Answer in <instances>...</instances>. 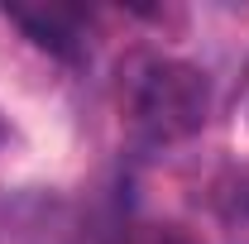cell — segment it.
<instances>
[{
    "instance_id": "2",
    "label": "cell",
    "mask_w": 249,
    "mask_h": 244,
    "mask_svg": "<svg viewBox=\"0 0 249 244\" xmlns=\"http://www.w3.org/2000/svg\"><path fill=\"white\" fill-rule=\"evenodd\" d=\"M15 19L34 34V43H43V48H53V53H72L77 48V15H62V10H15Z\"/></svg>"
},
{
    "instance_id": "1",
    "label": "cell",
    "mask_w": 249,
    "mask_h": 244,
    "mask_svg": "<svg viewBox=\"0 0 249 244\" xmlns=\"http://www.w3.org/2000/svg\"><path fill=\"white\" fill-rule=\"evenodd\" d=\"M124 105H129V124L144 139L173 144L192 129H201L206 120V77L173 58H144L134 62L124 82Z\"/></svg>"
}]
</instances>
